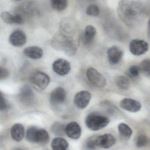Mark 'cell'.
<instances>
[{"instance_id": "obj_13", "label": "cell", "mask_w": 150, "mask_h": 150, "mask_svg": "<svg viewBox=\"0 0 150 150\" xmlns=\"http://www.w3.org/2000/svg\"><path fill=\"white\" fill-rule=\"evenodd\" d=\"M116 142V140L114 137L111 134H105L96 138L97 146L105 149H109L112 147Z\"/></svg>"}, {"instance_id": "obj_3", "label": "cell", "mask_w": 150, "mask_h": 150, "mask_svg": "<svg viewBox=\"0 0 150 150\" xmlns=\"http://www.w3.org/2000/svg\"><path fill=\"white\" fill-rule=\"evenodd\" d=\"M110 120L108 117L100 114H90L85 119V124L87 127L92 131H98L108 125Z\"/></svg>"}, {"instance_id": "obj_4", "label": "cell", "mask_w": 150, "mask_h": 150, "mask_svg": "<svg viewBox=\"0 0 150 150\" xmlns=\"http://www.w3.org/2000/svg\"><path fill=\"white\" fill-rule=\"evenodd\" d=\"M26 138L30 142L45 144L48 142L49 136L45 129L31 127L27 129Z\"/></svg>"}, {"instance_id": "obj_29", "label": "cell", "mask_w": 150, "mask_h": 150, "mask_svg": "<svg viewBox=\"0 0 150 150\" xmlns=\"http://www.w3.org/2000/svg\"><path fill=\"white\" fill-rule=\"evenodd\" d=\"M0 96V110L1 111H4L8 108V104L1 93Z\"/></svg>"}, {"instance_id": "obj_8", "label": "cell", "mask_w": 150, "mask_h": 150, "mask_svg": "<svg viewBox=\"0 0 150 150\" xmlns=\"http://www.w3.org/2000/svg\"><path fill=\"white\" fill-rule=\"evenodd\" d=\"M67 98V92L64 88L58 87L53 90L50 95V102L53 105L63 104Z\"/></svg>"}, {"instance_id": "obj_26", "label": "cell", "mask_w": 150, "mask_h": 150, "mask_svg": "<svg viewBox=\"0 0 150 150\" xmlns=\"http://www.w3.org/2000/svg\"><path fill=\"white\" fill-rule=\"evenodd\" d=\"M86 13L87 15L92 16H97L100 13L98 7L95 4H91L87 7Z\"/></svg>"}, {"instance_id": "obj_15", "label": "cell", "mask_w": 150, "mask_h": 150, "mask_svg": "<svg viewBox=\"0 0 150 150\" xmlns=\"http://www.w3.org/2000/svg\"><path fill=\"white\" fill-rule=\"evenodd\" d=\"M108 61L111 65H116L121 61L123 53L120 48L117 46H113L109 48L107 51Z\"/></svg>"}, {"instance_id": "obj_16", "label": "cell", "mask_w": 150, "mask_h": 150, "mask_svg": "<svg viewBox=\"0 0 150 150\" xmlns=\"http://www.w3.org/2000/svg\"><path fill=\"white\" fill-rule=\"evenodd\" d=\"M65 134L69 138L77 140L80 138L82 134L81 127L76 122H70L65 127Z\"/></svg>"}, {"instance_id": "obj_20", "label": "cell", "mask_w": 150, "mask_h": 150, "mask_svg": "<svg viewBox=\"0 0 150 150\" xmlns=\"http://www.w3.org/2000/svg\"><path fill=\"white\" fill-rule=\"evenodd\" d=\"M51 147L53 150H67L68 143L64 138L56 137L52 141Z\"/></svg>"}, {"instance_id": "obj_33", "label": "cell", "mask_w": 150, "mask_h": 150, "mask_svg": "<svg viewBox=\"0 0 150 150\" xmlns=\"http://www.w3.org/2000/svg\"><path fill=\"white\" fill-rule=\"evenodd\" d=\"M147 76H149L150 77V65L149 67V71H148V74H147Z\"/></svg>"}, {"instance_id": "obj_1", "label": "cell", "mask_w": 150, "mask_h": 150, "mask_svg": "<svg viewBox=\"0 0 150 150\" xmlns=\"http://www.w3.org/2000/svg\"><path fill=\"white\" fill-rule=\"evenodd\" d=\"M142 5L139 0H121L118 7L120 19L128 26L136 24L143 16Z\"/></svg>"}, {"instance_id": "obj_12", "label": "cell", "mask_w": 150, "mask_h": 150, "mask_svg": "<svg viewBox=\"0 0 150 150\" xmlns=\"http://www.w3.org/2000/svg\"><path fill=\"white\" fill-rule=\"evenodd\" d=\"M9 41L13 46L21 47L26 43V36L23 31L16 30L10 35Z\"/></svg>"}, {"instance_id": "obj_10", "label": "cell", "mask_w": 150, "mask_h": 150, "mask_svg": "<svg viewBox=\"0 0 150 150\" xmlns=\"http://www.w3.org/2000/svg\"><path fill=\"white\" fill-rule=\"evenodd\" d=\"M18 98L22 104L26 105H31L34 103L35 95L30 86H23L18 94Z\"/></svg>"}, {"instance_id": "obj_27", "label": "cell", "mask_w": 150, "mask_h": 150, "mask_svg": "<svg viewBox=\"0 0 150 150\" xmlns=\"http://www.w3.org/2000/svg\"><path fill=\"white\" fill-rule=\"evenodd\" d=\"M149 140L146 136L141 135L137 137L136 145L138 148H142L146 146L149 144Z\"/></svg>"}, {"instance_id": "obj_17", "label": "cell", "mask_w": 150, "mask_h": 150, "mask_svg": "<svg viewBox=\"0 0 150 150\" xmlns=\"http://www.w3.org/2000/svg\"><path fill=\"white\" fill-rule=\"evenodd\" d=\"M97 34L96 28L91 25H87L85 30L82 37V43L85 45L92 44Z\"/></svg>"}, {"instance_id": "obj_11", "label": "cell", "mask_w": 150, "mask_h": 150, "mask_svg": "<svg viewBox=\"0 0 150 150\" xmlns=\"http://www.w3.org/2000/svg\"><path fill=\"white\" fill-rule=\"evenodd\" d=\"M91 95L90 92L82 91L76 93L74 98L75 105L80 109L85 108L90 103Z\"/></svg>"}, {"instance_id": "obj_35", "label": "cell", "mask_w": 150, "mask_h": 150, "mask_svg": "<svg viewBox=\"0 0 150 150\" xmlns=\"http://www.w3.org/2000/svg\"><path fill=\"white\" fill-rule=\"evenodd\" d=\"M15 1H20V0H15Z\"/></svg>"}, {"instance_id": "obj_30", "label": "cell", "mask_w": 150, "mask_h": 150, "mask_svg": "<svg viewBox=\"0 0 150 150\" xmlns=\"http://www.w3.org/2000/svg\"><path fill=\"white\" fill-rule=\"evenodd\" d=\"M97 146L96 145V139H90L86 143V148L90 150H94L96 149Z\"/></svg>"}, {"instance_id": "obj_32", "label": "cell", "mask_w": 150, "mask_h": 150, "mask_svg": "<svg viewBox=\"0 0 150 150\" xmlns=\"http://www.w3.org/2000/svg\"><path fill=\"white\" fill-rule=\"evenodd\" d=\"M148 35L150 39V18L149 20V24H148Z\"/></svg>"}, {"instance_id": "obj_23", "label": "cell", "mask_w": 150, "mask_h": 150, "mask_svg": "<svg viewBox=\"0 0 150 150\" xmlns=\"http://www.w3.org/2000/svg\"><path fill=\"white\" fill-rule=\"evenodd\" d=\"M51 4L55 10L62 11L68 7V0H51Z\"/></svg>"}, {"instance_id": "obj_6", "label": "cell", "mask_w": 150, "mask_h": 150, "mask_svg": "<svg viewBox=\"0 0 150 150\" xmlns=\"http://www.w3.org/2000/svg\"><path fill=\"white\" fill-rule=\"evenodd\" d=\"M30 81L41 90H45L50 83V78L44 72L37 71L31 75Z\"/></svg>"}, {"instance_id": "obj_19", "label": "cell", "mask_w": 150, "mask_h": 150, "mask_svg": "<svg viewBox=\"0 0 150 150\" xmlns=\"http://www.w3.org/2000/svg\"><path fill=\"white\" fill-rule=\"evenodd\" d=\"M24 134V128L22 124L16 123L11 127V135L12 139L16 142H21L23 138Z\"/></svg>"}, {"instance_id": "obj_28", "label": "cell", "mask_w": 150, "mask_h": 150, "mask_svg": "<svg viewBox=\"0 0 150 150\" xmlns=\"http://www.w3.org/2000/svg\"><path fill=\"white\" fill-rule=\"evenodd\" d=\"M129 74L131 77L135 78L138 76L141 73L139 66H131L128 70Z\"/></svg>"}, {"instance_id": "obj_31", "label": "cell", "mask_w": 150, "mask_h": 150, "mask_svg": "<svg viewBox=\"0 0 150 150\" xmlns=\"http://www.w3.org/2000/svg\"><path fill=\"white\" fill-rule=\"evenodd\" d=\"M9 75L8 69L5 68L1 67H0V79L1 80L7 78Z\"/></svg>"}, {"instance_id": "obj_2", "label": "cell", "mask_w": 150, "mask_h": 150, "mask_svg": "<svg viewBox=\"0 0 150 150\" xmlns=\"http://www.w3.org/2000/svg\"><path fill=\"white\" fill-rule=\"evenodd\" d=\"M51 45L55 49L64 51L69 56H73L76 52V45L73 40L61 33L54 37Z\"/></svg>"}, {"instance_id": "obj_7", "label": "cell", "mask_w": 150, "mask_h": 150, "mask_svg": "<svg viewBox=\"0 0 150 150\" xmlns=\"http://www.w3.org/2000/svg\"><path fill=\"white\" fill-rule=\"evenodd\" d=\"M149 49L148 42L141 40H134L129 45V50L133 55L140 56L146 53Z\"/></svg>"}, {"instance_id": "obj_18", "label": "cell", "mask_w": 150, "mask_h": 150, "mask_svg": "<svg viewBox=\"0 0 150 150\" xmlns=\"http://www.w3.org/2000/svg\"><path fill=\"white\" fill-rule=\"evenodd\" d=\"M23 53L25 56L32 59H38L42 58L43 50L39 47L30 46L25 48Z\"/></svg>"}, {"instance_id": "obj_34", "label": "cell", "mask_w": 150, "mask_h": 150, "mask_svg": "<svg viewBox=\"0 0 150 150\" xmlns=\"http://www.w3.org/2000/svg\"><path fill=\"white\" fill-rule=\"evenodd\" d=\"M15 150H23L21 149H16Z\"/></svg>"}, {"instance_id": "obj_9", "label": "cell", "mask_w": 150, "mask_h": 150, "mask_svg": "<svg viewBox=\"0 0 150 150\" xmlns=\"http://www.w3.org/2000/svg\"><path fill=\"white\" fill-rule=\"evenodd\" d=\"M53 69L55 73L61 76L68 74L71 70L70 63L64 59L55 60L53 64Z\"/></svg>"}, {"instance_id": "obj_24", "label": "cell", "mask_w": 150, "mask_h": 150, "mask_svg": "<svg viewBox=\"0 0 150 150\" xmlns=\"http://www.w3.org/2000/svg\"><path fill=\"white\" fill-rule=\"evenodd\" d=\"M65 127L64 125L60 122H55L52 125L51 130L53 134L58 136L63 135L65 134Z\"/></svg>"}, {"instance_id": "obj_25", "label": "cell", "mask_w": 150, "mask_h": 150, "mask_svg": "<svg viewBox=\"0 0 150 150\" xmlns=\"http://www.w3.org/2000/svg\"><path fill=\"white\" fill-rule=\"evenodd\" d=\"M1 18L6 23L15 24V16L9 12L4 11L1 14Z\"/></svg>"}, {"instance_id": "obj_14", "label": "cell", "mask_w": 150, "mask_h": 150, "mask_svg": "<svg viewBox=\"0 0 150 150\" xmlns=\"http://www.w3.org/2000/svg\"><path fill=\"white\" fill-rule=\"evenodd\" d=\"M120 106L124 110L131 112H137L141 108V105L139 101L129 98L122 99Z\"/></svg>"}, {"instance_id": "obj_21", "label": "cell", "mask_w": 150, "mask_h": 150, "mask_svg": "<svg viewBox=\"0 0 150 150\" xmlns=\"http://www.w3.org/2000/svg\"><path fill=\"white\" fill-rule=\"evenodd\" d=\"M118 130L120 136L125 140L129 139L133 134V131L130 127L124 123H121L119 124Z\"/></svg>"}, {"instance_id": "obj_22", "label": "cell", "mask_w": 150, "mask_h": 150, "mask_svg": "<svg viewBox=\"0 0 150 150\" xmlns=\"http://www.w3.org/2000/svg\"><path fill=\"white\" fill-rule=\"evenodd\" d=\"M116 83L119 88L122 90H127L130 87L129 79L125 76H120L116 79Z\"/></svg>"}, {"instance_id": "obj_5", "label": "cell", "mask_w": 150, "mask_h": 150, "mask_svg": "<svg viewBox=\"0 0 150 150\" xmlns=\"http://www.w3.org/2000/svg\"><path fill=\"white\" fill-rule=\"evenodd\" d=\"M86 75L89 81L94 86L103 88L106 85V79L105 77L94 68H89Z\"/></svg>"}]
</instances>
